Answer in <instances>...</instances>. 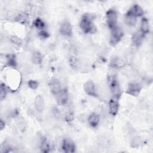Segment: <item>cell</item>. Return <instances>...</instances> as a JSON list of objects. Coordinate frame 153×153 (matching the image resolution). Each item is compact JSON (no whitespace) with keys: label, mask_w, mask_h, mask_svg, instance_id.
<instances>
[{"label":"cell","mask_w":153,"mask_h":153,"mask_svg":"<svg viewBox=\"0 0 153 153\" xmlns=\"http://www.w3.org/2000/svg\"><path fill=\"white\" fill-rule=\"evenodd\" d=\"M27 85H28V87L29 88H30L31 89L35 90V89L38 88V82L36 81H35V80L30 79L27 82Z\"/></svg>","instance_id":"26"},{"label":"cell","mask_w":153,"mask_h":153,"mask_svg":"<svg viewBox=\"0 0 153 153\" xmlns=\"http://www.w3.org/2000/svg\"><path fill=\"white\" fill-rule=\"evenodd\" d=\"M110 66L115 69H120L125 66V62L120 58L114 57L111 60Z\"/></svg>","instance_id":"16"},{"label":"cell","mask_w":153,"mask_h":153,"mask_svg":"<svg viewBox=\"0 0 153 153\" xmlns=\"http://www.w3.org/2000/svg\"><path fill=\"white\" fill-rule=\"evenodd\" d=\"M33 24L34 26L36 29H39V30H44L45 27V24L44 22V21L41 19H40L39 17H38V18H36V19L34 20Z\"/></svg>","instance_id":"21"},{"label":"cell","mask_w":153,"mask_h":153,"mask_svg":"<svg viewBox=\"0 0 153 153\" xmlns=\"http://www.w3.org/2000/svg\"><path fill=\"white\" fill-rule=\"evenodd\" d=\"M57 102L59 105H66L69 100V94L66 89H62V90L56 95Z\"/></svg>","instance_id":"11"},{"label":"cell","mask_w":153,"mask_h":153,"mask_svg":"<svg viewBox=\"0 0 153 153\" xmlns=\"http://www.w3.org/2000/svg\"><path fill=\"white\" fill-rule=\"evenodd\" d=\"M106 19L107 25L111 30L117 26L118 14L115 9L111 8L106 11Z\"/></svg>","instance_id":"3"},{"label":"cell","mask_w":153,"mask_h":153,"mask_svg":"<svg viewBox=\"0 0 153 153\" xmlns=\"http://www.w3.org/2000/svg\"><path fill=\"white\" fill-rule=\"evenodd\" d=\"M40 149L41 151V152H48L50 150V145L48 141V140L45 138V137H42L41 141V143H40V146H39Z\"/></svg>","instance_id":"18"},{"label":"cell","mask_w":153,"mask_h":153,"mask_svg":"<svg viewBox=\"0 0 153 153\" xmlns=\"http://www.w3.org/2000/svg\"><path fill=\"white\" fill-rule=\"evenodd\" d=\"M5 122L2 120V119H1V120H0V128H1V130H3L4 128H5Z\"/></svg>","instance_id":"30"},{"label":"cell","mask_w":153,"mask_h":153,"mask_svg":"<svg viewBox=\"0 0 153 153\" xmlns=\"http://www.w3.org/2000/svg\"><path fill=\"white\" fill-rule=\"evenodd\" d=\"M118 100L113 97L109 101V112L112 116H115L118 112L120 104Z\"/></svg>","instance_id":"12"},{"label":"cell","mask_w":153,"mask_h":153,"mask_svg":"<svg viewBox=\"0 0 153 153\" xmlns=\"http://www.w3.org/2000/svg\"><path fill=\"white\" fill-rule=\"evenodd\" d=\"M7 94V89L6 87V85L4 83H1L0 85V97L1 100H4Z\"/></svg>","instance_id":"25"},{"label":"cell","mask_w":153,"mask_h":153,"mask_svg":"<svg viewBox=\"0 0 153 153\" xmlns=\"http://www.w3.org/2000/svg\"><path fill=\"white\" fill-rule=\"evenodd\" d=\"M93 16L90 14H84L80 20L79 26L85 33H94L96 32V27L93 20Z\"/></svg>","instance_id":"1"},{"label":"cell","mask_w":153,"mask_h":153,"mask_svg":"<svg viewBox=\"0 0 153 153\" xmlns=\"http://www.w3.org/2000/svg\"><path fill=\"white\" fill-rule=\"evenodd\" d=\"M144 36L142 34V33L140 31H137L136 33H134V35L132 36V42L133 44L136 47H139L142 42Z\"/></svg>","instance_id":"17"},{"label":"cell","mask_w":153,"mask_h":153,"mask_svg":"<svg viewBox=\"0 0 153 153\" xmlns=\"http://www.w3.org/2000/svg\"><path fill=\"white\" fill-rule=\"evenodd\" d=\"M74 119V114L72 112H67L66 115V121H71Z\"/></svg>","instance_id":"29"},{"label":"cell","mask_w":153,"mask_h":153,"mask_svg":"<svg viewBox=\"0 0 153 153\" xmlns=\"http://www.w3.org/2000/svg\"><path fill=\"white\" fill-rule=\"evenodd\" d=\"M39 36L40 38L43 39H46L49 36L48 33L45 30H40L39 32Z\"/></svg>","instance_id":"28"},{"label":"cell","mask_w":153,"mask_h":153,"mask_svg":"<svg viewBox=\"0 0 153 153\" xmlns=\"http://www.w3.org/2000/svg\"><path fill=\"white\" fill-rule=\"evenodd\" d=\"M60 33L66 36H70L72 33V26L68 20H64L60 27Z\"/></svg>","instance_id":"8"},{"label":"cell","mask_w":153,"mask_h":153,"mask_svg":"<svg viewBox=\"0 0 153 153\" xmlns=\"http://www.w3.org/2000/svg\"><path fill=\"white\" fill-rule=\"evenodd\" d=\"M111 34L110 36L109 42L112 45H115L122 39L124 36V32L121 27L117 26L114 29H111Z\"/></svg>","instance_id":"4"},{"label":"cell","mask_w":153,"mask_h":153,"mask_svg":"<svg viewBox=\"0 0 153 153\" xmlns=\"http://www.w3.org/2000/svg\"><path fill=\"white\" fill-rule=\"evenodd\" d=\"M32 60L33 63L36 65H39L42 61V56L39 51H35L32 56Z\"/></svg>","instance_id":"20"},{"label":"cell","mask_w":153,"mask_h":153,"mask_svg":"<svg viewBox=\"0 0 153 153\" xmlns=\"http://www.w3.org/2000/svg\"><path fill=\"white\" fill-rule=\"evenodd\" d=\"M27 17H28V16H27V14L26 13H22L19 14L17 16L16 19V20L17 22H20L21 23L24 24V23H25L27 22Z\"/></svg>","instance_id":"24"},{"label":"cell","mask_w":153,"mask_h":153,"mask_svg":"<svg viewBox=\"0 0 153 153\" xmlns=\"http://www.w3.org/2000/svg\"><path fill=\"white\" fill-rule=\"evenodd\" d=\"M6 60H7V64L8 66L10 67L15 68L17 66V61L16 56L13 54H8L6 55Z\"/></svg>","instance_id":"19"},{"label":"cell","mask_w":153,"mask_h":153,"mask_svg":"<svg viewBox=\"0 0 153 153\" xmlns=\"http://www.w3.org/2000/svg\"><path fill=\"white\" fill-rule=\"evenodd\" d=\"M142 90L140 84L137 82H130L126 90V93L132 96H137Z\"/></svg>","instance_id":"7"},{"label":"cell","mask_w":153,"mask_h":153,"mask_svg":"<svg viewBox=\"0 0 153 153\" xmlns=\"http://www.w3.org/2000/svg\"><path fill=\"white\" fill-rule=\"evenodd\" d=\"M136 21H137L136 18H135L134 17H132V16L125 15V22L129 26H134L136 23Z\"/></svg>","instance_id":"23"},{"label":"cell","mask_w":153,"mask_h":153,"mask_svg":"<svg viewBox=\"0 0 153 153\" xmlns=\"http://www.w3.org/2000/svg\"><path fill=\"white\" fill-rule=\"evenodd\" d=\"M84 90L85 93L90 96L96 97L97 92L96 86L92 81H87L84 84Z\"/></svg>","instance_id":"9"},{"label":"cell","mask_w":153,"mask_h":153,"mask_svg":"<svg viewBox=\"0 0 153 153\" xmlns=\"http://www.w3.org/2000/svg\"><path fill=\"white\" fill-rule=\"evenodd\" d=\"M49 87L51 93L55 96L62 90L60 82L56 78H53L50 80L49 82Z\"/></svg>","instance_id":"10"},{"label":"cell","mask_w":153,"mask_h":153,"mask_svg":"<svg viewBox=\"0 0 153 153\" xmlns=\"http://www.w3.org/2000/svg\"><path fill=\"white\" fill-rule=\"evenodd\" d=\"M99 122L100 117L98 114L96 112H93L90 115H89L88 117V123L91 127L93 128L96 127L98 126Z\"/></svg>","instance_id":"13"},{"label":"cell","mask_w":153,"mask_h":153,"mask_svg":"<svg viewBox=\"0 0 153 153\" xmlns=\"http://www.w3.org/2000/svg\"><path fill=\"white\" fill-rule=\"evenodd\" d=\"M107 84L114 98L118 99L121 96V89L117 77L114 75H108Z\"/></svg>","instance_id":"2"},{"label":"cell","mask_w":153,"mask_h":153,"mask_svg":"<svg viewBox=\"0 0 153 153\" xmlns=\"http://www.w3.org/2000/svg\"><path fill=\"white\" fill-rule=\"evenodd\" d=\"M10 40L12 43L17 45H20L22 44V39L16 36H12L10 38Z\"/></svg>","instance_id":"27"},{"label":"cell","mask_w":153,"mask_h":153,"mask_svg":"<svg viewBox=\"0 0 153 153\" xmlns=\"http://www.w3.org/2000/svg\"><path fill=\"white\" fill-rule=\"evenodd\" d=\"M149 30H150V26H149V21L147 18L143 17L141 20L140 32L145 36V35L148 34L149 32Z\"/></svg>","instance_id":"15"},{"label":"cell","mask_w":153,"mask_h":153,"mask_svg":"<svg viewBox=\"0 0 153 153\" xmlns=\"http://www.w3.org/2000/svg\"><path fill=\"white\" fill-rule=\"evenodd\" d=\"M44 100L41 95H37L34 100V106L38 112H42L44 109Z\"/></svg>","instance_id":"14"},{"label":"cell","mask_w":153,"mask_h":153,"mask_svg":"<svg viewBox=\"0 0 153 153\" xmlns=\"http://www.w3.org/2000/svg\"><path fill=\"white\" fill-rule=\"evenodd\" d=\"M142 138L139 136H136L132 139L131 142V146L133 148H138L142 144Z\"/></svg>","instance_id":"22"},{"label":"cell","mask_w":153,"mask_h":153,"mask_svg":"<svg viewBox=\"0 0 153 153\" xmlns=\"http://www.w3.org/2000/svg\"><path fill=\"white\" fill-rule=\"evenodd\" d=\"M126 15L132 16L137 19L143 15V10L139 5L134 4L129 8Z\"/></svg>","instance_id":"6"},{"label":"cell","mask_w":153,"mask_h":153,"mask_svg":"<svg viewBox=\"0 0 153 153\" xmlns=\"http://www.w3.org/2000/svg\"><path fill=\"white\" fill-rule=\"evenodd\" d=\"M62 149L65 152L72 153L75 151L76 146L75 143L70 139H63L62 143Z\"/></svg>","instance_id":"5"}]
</instances>
